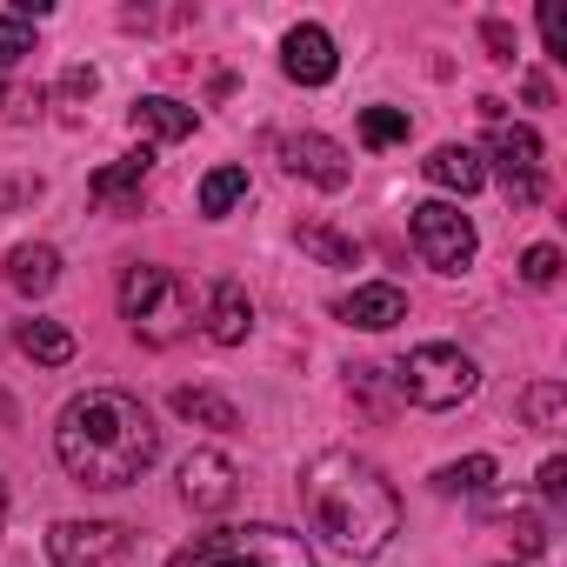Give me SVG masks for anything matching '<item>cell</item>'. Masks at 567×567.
<instances>
[{"label":"cell","mask_w":567,"mask_h":567,"mask_svg":"<svg viewBox=\"0 0 567 567\" xmlns=\"http://www.w3.org/2000/svg\"><path fill=\"white\" fill-rule=\"evenodd\" d=\"M301 501H308V527L348 560H374L401 534V494L361 454H321L301 474Z\"/></svg>","instance_id":"cell-2"},{"label":"cell","mask_w":567,"mask_h":567,"mask_svg":"<svg viewBox=\"0 0 567 567\" xmlns=\"http://www.w3.org/2000/svg\"><path fill=\"white\" fill-rule=\"evenodd\" d=\"M134 134H147V141H187L194 134V107H181L167 94H147V101H134Z\"/></svg>","instance_id":"cell-17"},{"label":"cell","mask_w":567,"mask_h":567,"mask_svg":"<svg viewBox=\"0 0 567 567\" xmlns=\"http://www.w3.org/2000/svg\"><path fill=\"white\" fill-rule=\"evenodd\" d=\"M280 154H288V174H295V181H315V187H328V194H341V187L354 181L348 154H341L328 134H295Z\"/></svg>","instance_id":"cell-11"},{"label":"cell","mask_w":567,"mask_h":567,"mask_svg":"<svg viewBox=\"0 0 567 567\" xmlns=\"http://www.w3.org/2000/svg\"><path fill=\"white\" fill-rule=\"evenodd\" d=\"M21 354L41 361V368H68V361H74V334H68L61 321H28V328H21Z\"/></svg>","instance_id":"cell-18"},{"label":"cell","mask_w":567,"mask_h":567,"mask_svg":"<svg viewBox=\"0 0 567 567\" xmlns=\"http://www.w3.org/2000/svg\"><path fill=\"white\" fill-rule=\"evenodd\" d=\"M34 54V28L21 21V14H0V68H14V61H28Z\"/></svg>","instance_id":"cell-25"},{"label":"cell","mask_w":567,"mask_h":567,"mask_svg":"<svg viewBox=\"0 0 567 567\" xmlns=\"http://www.w3.org/2000/svg\"><path fill=\"white\" fill-rule=\"evenodd\" d=\"M147 167H154V154L141 147V154H127V161L101 167V174L87 181V194H94L107 214H141V187H147Z\"/></svg>","instance_id":"cell-13"},{"label":"cell","mask_w":567,"mask_h":567,"mask_svg":"<svg viewBox=\"0 0 567 567\" xmlns=\"http://www.w3.org/2000/svg\"><path fill=\"white\" fill-rule=\"evenodd\" d=\"M280 68H288V81H301V87H328L334 74H341V54H334V41H328V28H295L288 41H280Z\"/></svg>","instance_id":"cell-10"},{"label":"cell","mask_w":567,"mask_h":567,"mask_svg":"<svg viewBox=\"0 0 567 567\" xmlns=\"http://www.w3.org/2000/svg\"><path fill=\"white\" fill-rule=\"evenodd\" d=\"M507 534H514V547H520V554H540V547H547V527H540L534 514H514V520H507Z\"/></svg>","instance_id":"cell-27"},{"label":"cell","mask_w":567,"mask_h":567,"mask_svg":"<svg viewBox=\"0 0 567 567\" xmlns=\"http://www.w3.org/2000/svg\"><path fill=\"white\" fill-rule=\"evenodd\" d=\"M540 34H547V54L567 61V21H560V8H540Z\"/></svg>","instance_id":"cell-28"},{"label":"cell","mask_w":567,"mask_h":567,"mask_svg":"<svg viewBox=\"0 0 567 567\" xmlns=\"http://www.w3.org/2000/svg\"><path fill=\"white\" fill-rule=\"evenodd\" d=\"M234 200H247V167H214V174L200 181V214L220 220Z\"/></svg>","instance_id":"cell-20"},{"label":"cell","mask_w":567,"mask_h":567,"mask_svg":"<svg viewBox=\"0 0 567 567\" xmlns=\"http://www.w3.org/2000/svg\"><path fill=\"white\" fill-rule=\"evenodd\" d=\"M481 41L494 48V61H514V28L507 21H481Z\"/></svg>","instance_id":"cell-29"},{"label":"cell","mask_w":567,"mask_h":567,"mask_svg":"<svg viewBox=\"0 0 567 567\" xmlns=\"http://www.w3.org/2000/svg\"><path fill=\"white\" fill-rule=\"evenodd\" d=\"M414 254L434 274H467L474 267V227H467V214L447 207V200H421L414 207Z\"/></svg>","instance_id":"cell-6"},{"label":"cell","mask_w":567,"mask_h":567,"mask_svg":"<svg viewBox=\"0 0 567 567\" xmlns=\"http://www.w3.org/2000/svg\"><path fill=\"white\" fill-rule=\"evenodd\" d=\"M61 94H68V101H81V94H94V68H68V81H61Z\"/></svg>","instance_id":"cell-31"},{"label":"cell","mask_w":567,"mask_h":567,"mask_svg":"<svg viewBox=\"0 0 567 567\" xmlns=\"http://www.w3.org/2000/svg\"><path fill=\"white\" fill-rule=\"evenodd\" d=\"M487 481H494V461L487 454H467V461H454V467L434 474L441 494H487Z\"/></svg>","instance_id":"cell-22"},{"label":"cell","mask_w":567,"mask_h":567,"mask_svg":"<svg viewBox=\"0 0 567 567\" xmlns=\"http://www.w3.org/2000/svg\"><path fill=\"white\" fill-rule=\"evenodd\" d=\"M174 567H315V547L274 520H254V527L200 534L187 554H174Z\"/></svg>","instance_id":"cell-4"},{"label":"cell","mask_w":567,"mask_h":567,"mask_svg":"<svg viewBox=\"0 0 567 567\" xmlns=\"http://www.w3.org/2000/svg\"><path fill=\"white\" fill-rule=\"evenodd\" d=\"M247 328H254V301H247V288H240V280H220L214 301H207V334H214L220 348H240Z\"/></svg>","instance_id":"cell-15"},{"label":"cell","mask_w":567,"mask_h":567,"mask_svg":"<svg viewBox=\"0 0 567 567\" xmlns=\"http://www.w3.org/2000/svg\"><path fill=\"white\" fill-rule=\"evenodd\" d=\"M121 315H127V328H134L141 348H174V341L194 334V295H187V280L174 267H154V260L127 267Z\"/></svg>","instance_id":"cell-3"},{"label":"cell","mask_w":567,"mask_h":567,"mask_svg":"<svg viewBox=\"0 0 567 567\" xmlns=\"http://www.w3.org/2000/svg\"><path fill=\"white\" fill-rule=\"evenodd\" d=\"M301 247H308V254H321L328 267H354V260H361V247H354L348 234L321 227V220H308V227H301Z\"/></svg>","instance_id":"cell-23"},{"label":"cell","mask_w":567,"mask_h":567,"mask_svg":"<svg viewBox=\"0 0 567 567\" xmlns=\"http://www.w3.org/2000/svg\"><path fill=\"white\" fill-rule=\"evenodd\" d=\"M421 174H427L434 187H447V194H474V187L487 181V161H481L474 147H461V141H447V147H434V154L421 161Z\"/></svg>","instance_id":"cell-14"},{"label":"cell","mask_w":567,"mask_h":567,"mask_svg":"<svg viewBox=\"0 0 567 567\" xmlns=\"http://www.w3.org/2000/svg\"><path fill=\"white\" fill-rule=\"evenodd\" d=\"M8 280H14V295H48L61 280V254L48 240H28V247L8 254Z\"/></svg>","instance_id":"cell-16"},{"label":"cell","mask_w":567,"mask_h":567,"mask_svg":"<svg viewBox=\"0 0 567 567\" xmlns=\"http://www.w3.org/2000/svg\"><path fill=\"white\" fill-rule=\"evenodd\" d=\"M174 414L181 421H200V427H240V408L207 394V388H174Z\"/></svg>","instance_id":"cell-19"},{"label":"cell","mask_w":567,"mask_h":567,"mask_svg":"<svg viewBox=\"0 0 567 567\" xmlns=\"http://www.w3.org/2000/svg\"><path fill=\"white\" fill-rule=\"evenodd\" d=\"M520 280H527V288H554V280H560V254L540 240V247H527L520 254Z\"/></svg>","instance_id":"cell-26"},{"label":"cell","mask_w":567,"mask_h":567,"mask_svg":"<svg viewBox=\"0 0 567 567\" xmlns=\"http://www.w3.org/2000/svg\"><path fill=\"white\" fill-rule=\"evenodd\" d=\"M560 408H567V388H560V381H534V388L520 394V414H527V427H540V434L560 427Z\"/></svg>","instance_id":"cell-21"},{"label":"cell","mask_w":567,"mask_h":567,"mask_svg":"<svg viewBox=\"0 0 567 567\" xmlns=\"http://www.w3.org/2000/svg\"><path fill=\"white\" fill-rule=\"evenodd\" d=\"M48 554H54V567H127L134 534L121 520H54Z\"/></svg>","instance_id":"cell-7"},{"label":"cell","mask_w":567,"mask_h":567,"mask_svg":"<svg viewBox=\"0 0 567 567\" xmlns=\"http://www.w3.org/2000/svg\"><path fill=\"white\" fill-rule=\"evenodd\" d=\"M54 454L61 467L81 481V487H134L154 461H161V427L147 421V408L121 388H94L81 401L61 408V427H54Z\"/></svg>","instance_id":"cell-1"},{"label":"cell","mask_w":567,"mask_h":567,"mask_svg":"<svg viewBox=\"0 0 567 567\" xmlns=\"http://www.w3.org/2000/svg\"><path fill=\"white\" fill-rule=\"evenodd\" d=\"M540 494H547V501H560V494H567V461H560V454H554V461H540Z\"/></svg>","instance_id":"cell-30"},{"label":"cell","mask_w":567,"mask_h":567,"mask_svg":"<svg viewBox=\"0 0 567 567\" xmlns=\"http://www.w3.org/2000/svg\"><path fill=\"white\" fill-rule=\"evenodd\" d=\"M348 328H368V334H388L394 321H408V295L394 288V280H361L354 295H341V308H334Z\"/></svg>","instance_id":"cell-12"},{"label":"cell","mask_w":567,"mask_h":567,"mask_svg":"<svg viewBox=\"0 0 567 567\" xmlns=\"http://www.w3.org/2000/svg\"><path fill=\"white\" fill-rule=\"evenodd\" d=\"M0 527H8V481H0Z\"/></svg>","instance_id":"cell-32"},{"label":"cell","mask_w":567,"mask_h":567,"mask_svg":"<svg viewBox=\"0 0 567 567\" xmlns=\"http://www.w3.org/2000/svg\"><path fill=\"white\" fill-rule=\"evenodd\" d=\"M0 101H8V87H0Z\"/></svg>","instance_id":"cell-33"},{"label":"cell","mask_w":567,"mask_h":567,"mask_svg":"<svg viewBox=\"0 0 567 567\" xmlns=\"http://www.w3.org/2000/svg\"><path fill=\"white\" fill-rule=\"evenodd\" d=\"M494 134H487V154H494V167H501V187H507V200L514 207H534L540 194H547V174H540V134L534 127H507V121H487Z\"/></svg>","instance_id":"cell-8"},{"label":"cell","mask_w":567,"mask_h":567,"mask_svg":"<svg viewBox=\"0 0 567 567\" xmlns=\"http://www.w3.org/2000/svg\"><path fill=\"white\" fill-rule=\"evenodd\" d=\"M394 388H401L414 408L447 414V408H461V401L481 388V368H474V354H461V348H447V341H427V348H414V354L394 368Z\"/></svg>","instance_id":"cell-5"},{"label":"cell","mask_w":567,"mask_h":567,"mask_svg":"<svg viewBox=\"0 0 567 567\" xmlns=\"http://www.w3.org/2000/svg\"><path fill=\"white\" fill-rule=\"evenodd\" d=\"M234 494H240V467L220 447H194L181 461V501L194 514H220V507H234Z\"/></svg>","instance_id":"cell-9"},{"label":"cell","mask_w":567,"mask_h":567,"mask_svg":"<svg viewBox=\"0 0 567 567\" xmlns=\"http://www.w3.org/2000/svg\"><path fill=\"white\" fill-rule=\"evenodd\" d=\"M361 141H368V147L408 141V107H368V114H361Z\"/></svg>","instance_id":"cell-24"}]
</instances>
